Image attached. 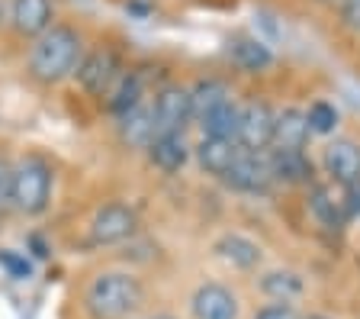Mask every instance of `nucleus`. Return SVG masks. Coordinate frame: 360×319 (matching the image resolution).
<instances>
[{
  "label": "nucleus",
  "mask_w": 360,
  "mask_h": 319,
  "mask_svg": "<svg viewBox=\"0 0 360 319\" xmlns=\"http://www.w3.org/2000/svg\"><path fill=\"white\" fill-rule=\"evenodd\" d=\"M13 210V161L0 155V216Z\"/></svg>",
  "instance_id": "obj_26"
},
{
  "label": "nucleus",
  "mask_w": 360,
  "mask_h": 319,
  "mask_svg": "<svg viewBox=\"0 0 360 319\" xmlns=\"http://www.w3.org/2000/svg\"><path fill=\"white\" fill-rule=\"evenodd\" d=\"M142 319H174V316H167V313H155V316H142Z\"/></svg>",
  "instance_id": "obj_31"
},
{
  "label": "nucleus",
  "mask_w": 360,
  "mask_h": 319,
  "mask_svg": "<svg viewBox=\"0 0 360 319\" xmlns=\"http://www.w3.org/2000/svg\"><path fill=\"white\" fill-rule=\"evenodd\" d=\"M142 100H148L145 97V75L139 68H126L116 77V84L106 91V110L112 116H122L126 110L142 104Z\"/></svg>",
  "instance_id": "obj_20"
},
{
  "label": "nucleus",
  "mask_w": 360,
  "mask_h": 319,
  "mask_svg": "<svg viewBox=\"0 0 360 319\" xmlns=\"http://www.w3.org/2000/svg\"><path fill=\"white\" fill-rule=\"evenodd\" d=\"M84 52H87V46H84L81 30L71 23H55L49 32L32 39L26 71H30L32 81L45 84V87H55V84L77 75V65H81Z\"/></svg>",
  "instance_id": "obj_1"
},
{
  "label": "nucleus",
  "mask_w": 360,
  "mask_h": 319,
  "mask_svg": "<svg viewBox=\"0 0 360 319\" xmlns=\"http://www.w3.org/2000/svg\"><path fill=\"white\" fill-rule=\"evenodd\" d=\"M212 255H216L219 261H225L229 268H235V271H255L264 258L261 245H257L255 239L241 236V232H222V236L212 242Z\"/></svg>",
  "instance_id": "obj_15"
},
{
  "label": "nucleus",
  "mask_w": 360,
  "mask_h": 319,
  "mask_svg": "<svg viewBox=\"0 0 360 319\" xmlns=\"http://www.w3.org/2000/svg\"><path fill=\"white\" fill-rule=\"evenodd\" d=\"M55 168L39 152H26L13 161V210L22 216H42L52 204Z\"/></svg>",
  "instance_id": "obj_3"
},
{
  "label": "nucleus",
  "mask_w": 360,
  "mask_h": 319,
  "mask_svg": "<svg viewBox=\"0 0 360 319\" xmlns=\"http://www.w3.org/2000/svg\"><path fill=\"white\" fill-rule=\"evenodd\" d=\"M222 184L238 190V194H267V190L274 187L267 152H245V149H241L238 161H235L232 171L222 177Z\"/></svg>",
  "instance_id": "obj_9"
},
{
  "label": "nucleus",
  "mask_w": 360,
  "mask_h": 319,
  "mask_svg": "<svg viewBox=\"0 0 360 319\" xmlns=\"http://www.w3.org/2000/svg\"><path fill=\"white\" fill-rule=\"evenodd\" d=\"M232 97V87L222 81V77H200V81L190 87V104H193V120H202L206 113H212L216 106L229 104Z\"/></svg>",
  "instance_id": "obj_21"
},
{
  "label": "nucleus",
  "mask_w": 360,
  "mask_h": 319,
  "mask_svg": "<svg viewBox=\"0 0 360 319\" xmlns=\"http://www.w3.org/2000/svg\"><path fill=\"white\" fill-rule=\"evenodd\" d=\"M122 58L120 52L112 46H94L84 52L81 65H77V84H81V91H87L90 97H106L116 77L122 75Z\"/></svg>",
  "instance_id": "obj_6"
},
{
  "label": "nucleus",
  "mask_w": 360,
  "mask_h": 319,
  "mask_svg": "<svg viewBox=\"0 0 360 319\" xmlns=\"http://www.w3.org/2000/svg\"><path fill=\"white\" fill-rule=\"evenodd\" d=\"M145 155L161 175H177V171L187 168L193 149H190L187 136H155L151 145L145 149Z\"/></svg>",
  "instance_id": "obj_17"
},
{
  "label": "nucleus",
  "mask_w": 360,
  "mask_h": 319,
  "mask_svg": "<svg viewBox=\"0 0 360 319\" xmlns=\"http://www.w3.org/2000/svg\"><path fill=\"white\" fill-rule=\"evenodd\" d=\"M116 132H120L126 149H148L155 139V116H151V100H142L139 106L126 110L122 116H116Z\"/></svg>",
  "instance_id": "obj_16"
},
{
  "label": "nucleus",
  "mask_w": 360,
  "mask_h": 319,
  "mask_svg": "<svg viewBox=\"0 0 360 319\" xmlns=\"http://www.w3.org/2000/svg\"><path fill=\"white\" fill-rule=\"evenodd\" d=\"M251 319H302V316L292 304H267V306H261Z\"/></svg>",
  "instance_id": "obj_27"
},
{
  "label": "nucleus",
  "mask_w": 360,
  "mask_h": 319,
  "mask_svg": "<svg viewBox=\"0 0 360 319\" xmlns=\"http://www.w3.org/2000/svg\"><path fill=\"white\" fill-rule=\"evenodd\" d=\"M238 155H241V145L235 142V139H212V136H202L200 142L193 145L196 165H200L206 175L219 177V181H222V177L232 171V165L238 161Z\"/></svg>",
  "instance_id": "obj_13"
},
{
  "label": "nucleus",
  "mask_w": 360,
  "mask_h": 319,
  "mask_svg": "<svg viewBox=\"0 0 360 319\" xmlns=\"http://www.w3.org/2000/svg\"><path fill=\"white\" fill-rule=\"evenodd\" d=\"M229 58L238 71L245 75H261L274 65V52H270L267 42H261L257 36H232L229 39Z\"/></svg>",
  "instance_id": "obj_18"
},
{
  "label": "nucleus",
  "mask_w": 360,
  "mask_h": 319,
  "mask_svg": "<svg viewBox=\"0 0 360 319\" xmlns=\"http://www.w3.org/2000/svg\"><path fill=\"white\" fill-rule=\"evenodd\" d=\"M306 123L312 136H331L338 130V123H341V113H338V106L328 104V100H312L306 110Z\"/></svg>",
  "instance_id": "obj_24"
},
{
  "label": "nucleus",
  "mask_w": 360,
  "mask_h": 319,
  "mask_svg": "<svg viewBox=\"0 0 360 319\" xmlns=\"http://www.w3.org/2000/svg\"><path fill=\"white\" fill-rule=\"evenodd\" d=\"M190 313L193 319H238V296L225 284L206 281L190 296Z\"/></svg>",
  "instance_id": "obj_10"
},
{
  "label": "nucleus",
  "mask_w": 360,
  "mask_h": 319,
  "mask_svg": "<svg viewBox=\"0 0 360 319\" xmlns=\"http://www.w3.org/2000/svg\"><path fill=\"white\" fill-rule=\"evenodd\" d=\"M315 4H322V7H341L345 0H315Z\"/></svg>",
  "instance_id": "obj_29"
},
{
  "label": "nucleus",
  "mask_w": 360,
  "mask_h": 319,
  "mask_svg": "<svg viewBox=\"0 0 360 319\" xmlns=\"http://www.w3.org/2000/svg\"><path fill=\"white\" fill-rule=\"evenodd\" d=\"M302 319H331V316H325V313H309V316H302Z\"/></svg>",
  "instance_id": "obj_30"
},
{
  "label": "nucleus",
  "mask_w": 360,
  "mask_h": 319,
  "mask_svg": "<svg viewBox=\"0 0 360 319\" xmlns=\"http://www.w3.org/2000/svg\"><path fill=\"white\" fill-rule=\"evenodd\" d=\"M142 306L145 287L129 271H100L84 290V313L90 319H132Z\"/></svg>",
  "instance_id": "obj_2"
},
{
  "label": "nucleus",
  "mask_w": 360,
  "mask_h": 319,
  "mask_svg": "<svg viewBox=\"0 0 360 319\" xmlns=\"http://www.w3.org/2000/svg\"><path fill=\"white\" fill-rule=\"evenodd\" d=\"M10 26L22 39H39L55 26L52 0H10Z\"/></svg>",
  "instance_id": "obj_11"
},
{
  "label": "nucleus",
  "mask_w": 360,
  "mask_h": 319,
  "mask_svg": "<svg viewBox=\"0 0 360 319\" xmlns=\"http://www.w3.org/2000/svg\"><path fill=\"white\" fill-rule=\"evenodd\" d=\"M135 232H139V213L129 204H122V200L103 204L90 220V242L100 245V249L132 242Z\"/></svg>",
  "instance_id": "obj_5"
},
{
  "label": "nucleus",
  "mask_w": 360,
  "mask_h": 319,
  "mask_svg": "<svg viewBox=\"0 0 360 319\" xmlns=\"http://www.w3.org/2000/svg\"><path fill=\"white\" fill-rule=\"evenodd\" d=\"M264 296H270V304H292L296 296L306 294V281L296 271H267L257 281Z\"/></svg>",
  "instance_id": "obj_22"
},
{
  "label": "nucleus",
  "mask_w": 360,
  "mask_h": 319,
  "mask_svg": "<svg viewBox=\"0 0 360 319\" xmlns=\"http://www.w3.org/2000/svg\"><path fill=\"white\" fill-rule=\"evenodd\" d=\"M274 106L264 104V100H248L241 104V120H238V136L235 142L245 149V152H270V142H274Z\"/></svg>",
  "instance_id": "obj_7"
},
{
  "label": "nucleus",
  "mask_w": 360,
  "mask_h": 319,
  "mask_svg": "<svg viewBox=\"0 0 360 319\" xmlns=\"http://www.w3.org/2000/svg\"><path fill=\"white\" fill-rule=\"evenodd\" d=\"M306 204H309V213H312L315 223L322 229H328V232H341L345 229V223H347L345 204H341V197H338L328 184H312Z\"/></svg>",
  "instance_id": "obj_19"
},
{
  "label": "nucleus",
  "mask_w": 360,
  "mask_h": 319,
  "mask_svg": "<svg viewBox=\"0 0 360 319\" xmlns=\"http://www.w3.org/2000/svg\"><path fill=\"white\" fill-rule=\"evenodd\" d=\"M338 10H341V23H345L354 36H360V0H345Z\"/></svg>",
  "instance_id": "obj_28"
},
{
  "label": "nucleus",
  "mask_w": 360,
  "mask_h": 319,
  "mask_svg": "<svg viewBox=\"0 0 360 319\" xmlns=\"http://www.w3.org/2000/svg\"><path fill=\"white\" fill-rule=\"evenodd\" d=\"M151 116H155V136H184L193 120L190 87L165 84L151 97Z\"/></svg>",
  "instance_id": "obj_4"
},
{
  "label": "nucleus",
  "mask_w": 360,
  "mask_h": 319,
  "mask_svg": "<svg viewBox=\"0 0 360 319\" xmlns=\"http://www.w3.org/2000/svg\"><path fill=\"white\" fill-rule=\"evenodd\" d=\"M267 165L274 184H286V187H312L315 184V161L306 152H267Z\"/></svg>",
  "instance_id": "obj_12"
},
{
  "label": "nucleus",
  "mask_w": 360,
  "mask_h": 319,
  "mask_svg": "<svg viewBox=\"0 0 360 319\" xmlns=\"http://www.w3.org/2000/svg\"><path fill=\"white\" fill-rule=\"evenodd\" d=\"M0 268L13 277V281H30L32 277V261L20 251H10V249H0Z\"/></svg>",
  "instance_id": "obj_25"
},
{
  "label": "nucleus",
  "mask_w": 360,
  "mask_h": 319,
  "mask_svg": "<svg viewBox=\"0 0 360 319\" xmlns=\"http://www.w3.org/2000/svg\"><path fill=\"white\" fill-rule=\"evenodd\" d=\"M238 120H241V104L229 100V104L216 106L212 113L202 116L200 130L202 136H212V139H235L238 136Z\"/></svg>",
  "instance_id": "obj_23"
},
{
  "label": "nucleus",
  "mask_w": 360,
  "mask_h": 319,
  "mask_svg": "<svg viewBox=\"0 0 360 319\" xmlns=\"http://www.w3.org/2000/svg\"><path fill=\"white\" fill-rule=\"evenodd\" d=\"M309 139V123H306V110L300 106H286L280 110L277 120H274V142L270 149H277V152H306Z\"/></svg>",
  "instance_id": "obj_14"
},
{
  "label": "nucleus",
  "mask_w": 360,
  "mask_h": 319,
  "mask_svg": "<svg viewBox=\"0 0 360 319\" xmlns=\"http://www.w3.org/2000/svg\"><path fill=\"white\" fill-rule=\"evenodd\" d=\"M322 171L341 190L360 187V145L345 136L331 139L322 149Z\"/></svg>",
  "instance_id": "obj_8"
}]
</instances>
